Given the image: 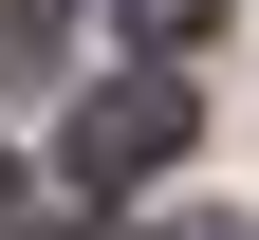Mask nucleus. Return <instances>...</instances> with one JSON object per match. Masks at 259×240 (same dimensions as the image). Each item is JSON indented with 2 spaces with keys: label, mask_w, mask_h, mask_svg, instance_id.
<instances>
[{
  "label": "nucleus",
  "mask_w": 259,
  "mask_h": 240,
  "mask_svg": "<svg viewBox=\"0 0 259 240\" xmlns=\"http://www.w3.org/2000/svg\"><path fill=\"white\" fill-rule=\"evenodd\" d=\"M167 148H185V74H111L74 111V185H148Z\"/></svg>",
  "instance_id": "1"
},
{
  "label": "nucleus",
  "mask_w": 259,
  "mask_h": 240,
  "mask_svg": "<svg viewBox=\"0 0 259 240\" xmlns=\"http://www.w3.org/2000/svg\"><path fill=\"white\" fill-rule=\"evenodd\" d=\"M56 56H74V0H0V92H37Z\"/></svg>",
  "instance_id": "2"
},
{
  "label": "nucleus",
  "mask_w": 259,
  "mask_h": 240,
  "mask_svg": "<svg viewBox=\"0 0 259 240\" xmlns=\"http://www.w3.org/2000/svg\"><path fill=\"white\" fill-rule=\"evenodd\" d=\"M111 19H130V37H204L222 0H111Z\"/></svg>",
  "instance_id": "3"
},
{
  "label": "nucleus",
  "mask_w": 259,
  "mask_h": 240,
  "mask_svg": "<svg viewBox=\"0 0 259 240\" xmlns=\"http://www.w3.org/2000/svg\"><path fill=\"white\" fill-rule=\"evenodd\" d=\"M167 240H241V222H167Z\"/></svg>",
  "instance_id": "4"
}]
</instances>
